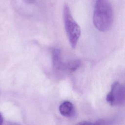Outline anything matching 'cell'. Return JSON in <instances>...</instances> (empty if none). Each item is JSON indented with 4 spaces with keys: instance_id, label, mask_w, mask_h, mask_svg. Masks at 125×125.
Masks as SVG:
<instances>
[{
    "instance_id": "cell-1",
    "label": "cell",
    "mask_w": 125,
    "mask_h": 125,
    "mask_svg": "<svg viewBox=\"0 0 125 125\" xmlns=\"http://www.w3.org/2000/svg\"><path fill=\"white\" fill-rule=\"evenodd\" d=\"M114 19L113 10L108 0H96L93 15L95 28L101 32H106L112 27Z\"/></svg>"
},
{
    "instance_id": "cell-2",
    "label": "cell",
    "mask_w": 125,
    "mask_h": 125,
    "mask_svg": "<svg viewBox=\"0 0 125 125\" xmlns=\"http://www.w3.org/2000/svg\"><path fill=\"white\" fill-rule=\"evenodd\" d=\"M63 20L65 31L72 48H75L81 35V29L72 16L68 5H65L63 9Z\"/></svg>"
},
{
    "instance_id": "cell-3",
    "label": "cell",
    "mask_w": 125,
    "mask_h": 125,
    "mask_svg": "<svg viewBox=\"0 0 125 125\" xmlns=\"http://www.w3.org/2000/svg\"><path fill=\"white\" fill-rule=\"evenodd\" d=\"M107 102L111 105L122 104L125 101V87L118 82L113 83L111 91L106 95Z\"/></svg>"
},
{
    "instance_id": "cell-4",
    "label": "cell",
    "mask_w": 125,
    "mask_h": 125,
    "mask_svg": "<svg viewBox=\"0 0 125 125\" xmlns=\"http://www.w3.org/2000/svg\"><path fill=\"white\" fill-rule=\"evenodd\" d=\"M60 113L66 117H70L75 114V109L73 104L69 101L63 102L59 107Z\"/></svg>"
},
{
    "instance_id": "cell-5",
    "label": "cell",
    "mask_w": 125,
    "mask_h": 125,
    "mask_svg": "<svg viewBox=\"0 0 125 125\" xmlns=\"http://www.w3.org/2000/svg\"><path fill=\"white\" fill-rule=\"evenodd\" d=\"M53 63L54 66L58 70H64L65 63H63L61 59L60 51L55 49L53 52Z\"/></svg>"
},
{
    "instance_id": "cell-6",
    "label": "cell",
    "mask_w": 125,
    "mask_h": 125,
    "mask_svg": "<svg viewBox=\"0 0 125 125\" xmlns=\"http://www.w3.org/2000/svg\"><path fill=\"white\" fill-rule=\"evenodd\" d=\"M3 122V118L2 115L0 113V125H1Z\"/></svg>"
},
{
    "instance_id": "cell-7",
    "label": "cell",
    "mask_w": 125,
    "mask_h": 125,
    "mask_svg": "<svg viewBox=\"0 0 125 125\" xmlns=\"http://www.w3.org/2000/svg\"><path fill=\"white\" fill-rule=\"evenodd\" d=\"M35 0H25V1L26 2H28V3H33L35 1Z\"/></svg>"
}]
</instances>
